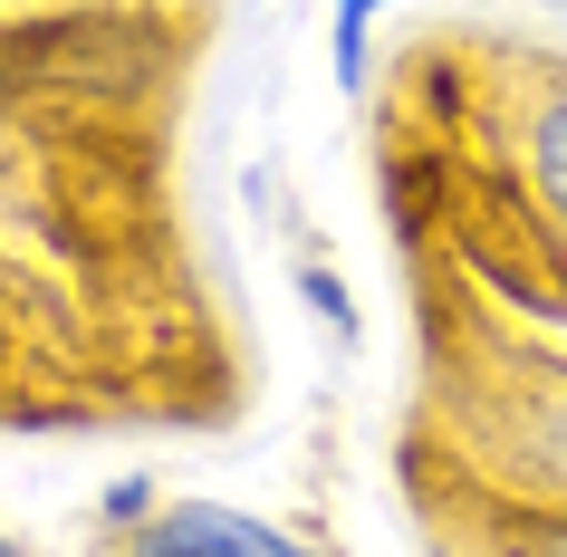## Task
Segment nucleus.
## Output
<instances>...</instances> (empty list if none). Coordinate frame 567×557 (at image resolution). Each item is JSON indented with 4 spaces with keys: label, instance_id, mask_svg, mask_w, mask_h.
Segmentation results:
<instances>
[{
    "label": "nucleus",
    "instance_id": "nucleus-1",
    "mask_svg": "<svg viewBox=\"0 0 567 557\" xmlns=\"http://www.w3.org/2000/svg\"><path fill=\"white\" fill-rule=\"evenodd\" d=\"M135 557H308V548H299V538H279V528H260V519H240V509L193 499V509H164Z\"/></svg>",
    "mask_w": 567,
    "mask_h": 557
},
{
    "label": "nucleus",
    "instance_id": "nucleus-2",
    "mask_svg": "<svg viewBox=\"0 0 567 557\" xmlns=\"http://www.w3.org/2000/svg\"><path fill=\"white\" fill-rule=\"evenodd\" d=\"M529 183H538V203L558 212V231H567V87L529 106Z\"/></svg>",
    "mask_w": 567,
    "mask_h": 557
},
{
    "label": "nucleus",
    "instance_id": "nucleus-3",
    "mask_svg": "<svg viewBox=\"0 0 567 557\" xmlns=\"http://www.w3.org/2000/svg\"><path fill=\"white\" fill-rule=\"evenodd\" d=\"M365 20H375V0H337V87H357L365 68Z\"/></svg>",
    "mask_w": 567,
    "mask_h": 557
},
{
    "label": "nucleus",
    "instance_id": "nucleus-4",
    "mask_svg": "<svg viewBox=\"0 0 567 557\" xmlns=\"http://www.w3.org/2000/svg\"><path fill=\"white\" fill-rule=\"evenodd\" d=\"M509 557H567V519H529V528H509Z\"/></svg>",
    "mask_w": 567,
    "mask_h": 557
},
{
    "label": "nucleus",
    "instance_id": "nucleus-5",
    "mask_svg": "<svg viewBox=\"0 0 567 557\" xmlns=\"http://www.w3.org/2000/svg\"><path fill=\"white\" fill-rule=\"evenodd\" d=\"M0 557H10V538H0Z\"/></svg>",
    "mask_w": 567,
    "mask_h": 557
}]
</instances>
